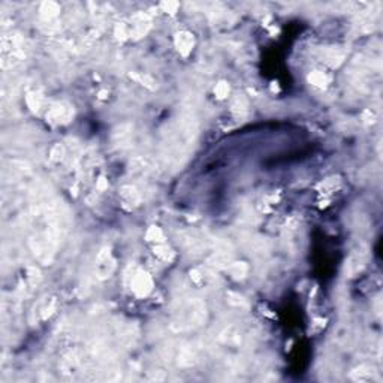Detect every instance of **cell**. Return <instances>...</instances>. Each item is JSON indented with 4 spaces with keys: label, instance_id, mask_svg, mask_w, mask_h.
<instances>
[{
    "label": "cell",
    "instance_id": "27",
    "mask_svg": "<svg viewBox=\"0 0 383 383\" xmlns=\"http://www.w3.org/2000/svg\"><path fill=\"white\" fill-rule=\"evenodd\" d=\"M220 340L225 345H237L239 343V332L234 327H229L220 334Z\"/></svg>",
    "mask_w": 383,
    "mask_h": 383
},
{
    "label": "cell",
    "instance_id": "32",
    "mask_svg": "<svg viewBox=\"0 0 383 383\" xmlns=\"http://www.w3.org/2000/svg\"><path fill=\"white\" fill-rule=\"evenodd\" d=\"M228 296H229V304L237 306V307H243V306H246V299H244L241 295H238V293H234V292H229L228 293Z\"/></svg>",
    "mask_w": 383,
    "mask_h": 383
},
{
    "label": "cell",
    "instance_id": "11",
    "mask_svg": "<svg viewBox=\"0 0 383 383\" xmlns=\"http://www.w3.org/2000/svg\"><path fill=\"white\" fill-rule=\"evenodd\" d=\"M365 262H367V253L365 252H355L349 256V259L345 264V273L347 277H353L364 270Z\"/></svg>",
    "mask_w": 383,
    "mask_h": 383
},
{
    "label": "cell",
    "instance_id": "24",
    "mask_svg": "<svg viewBox=\"0 0 383 383\" xmlns=\"http://www.w3.org/2000/svg\"><path fill=\"white\" fill-rule=\"evenodd\" d=\"M340 186H341L340 177H331V178H327L319 184V190L325 195H329V193L337 192L340 189Z\"/></svg>",
    "mask_w": 383,
    "mask_h": 383
},
{
    "label": "cell",
    "instance_id": "19",
    "mask_svg": "<svg viewBox=\"0 0 383 383\" xmlns=\"http://www.w3.org/2000/svg\"><path fill=\"white\" fill-rule=\"evenodd\" d=\"M231 111H232V114L235 117H239V118L244 117L249 112V100H247V97L243 96V94H237L232 99V102H231Z\"/></svg>",
    "mask_w": 383,
    "mask_h": 383
},
{
    "label": "cell",
    "instance_id": "21",
    "mask_svg": "<svg viewBox=\"0 0 383 383\" xmlns=\"http://www.w3.org/2000/svg\"><path fill=\"white\" fill-rule=\"evenodd\" d=\"M26 104L33 114H37L44 107V96L39 91H29L26 94Z\"/></svg>",
    "mask_w": 383,
    "mask_h": 383
},
{
    "label": "cell",
    "instance_id": "6",
    "mask_svg": "<svg viewBox=\"0 0 383 383\" xmlns=\"http://www.w3.org/2000/svg\"><path fill=\"white\" fill-rule=\"evenodd\" d=\"M180 243H182L183 249L189 253V255L198 256L201 255L205 249V239L193 232V231H187V232H183L180 235Z\"/></svg>",
    "mask_w": 383,
    "mask_h": 383
},
{
    "label": "cell",
    "instance_id": "15",
    "mask_svg": "<svg viewBox=\"0 0 383 383\" xmlns=\"http://www.w3.org/2000/svg\"><path fill=\"white\" fill-rule=\"evenodd\" d=\"M136 338H138V329L135 325H126L118 331V341L122 343V346H133Z\"/></svg>",
    "mask_w": 383,
    "mask_h": 383
},
{
    "label": "cell",
    "instance_id": "9",
    "mask_svg": "<svg viewBox=\"0 0 383 383\" xmlns=\"http://www.w3.org/2000/svg\"><path fill=\"white\" fill-rule=\"evenodd\" d=\"M153 171H154V165H153V162L150 159H147L144 156L133 157L130 160V164H129V172L133 177L139 178V180L147 178L150 174H153Z\"/></svg>",
    "mask_w": 383,
    "mask_h": 383
},
{
    "label": "cell",
    "instance_id": "4",
    "mask_svg": "<svg viewBox=\"0 0 383 383\" xmlns=\"http://www.w3.org/2000/svg\"><path fill=\"white\" fill-rule=\"evenodd\" d=\"M115 270V259L111 253L110 247H104L96 257L94 262V275L97 280H107L110 278Z\"/></svg>",
    "mask_w": 383,
    "mask_h": 383
},
{
    "label": "cell",
    "instance_id": "34",
    "mask_svg": "<svg viewBox=\"0 0 383 383\" xmlns=\"http://www.w3.org/2000/svg\"><path fill=\"white\" fill-rule=\"evenodd\" d=\"M160 6H162V9H164L165 12H168V14H175L177 9L180 8V5L177 2H164Z\"/></svg>",
    "mask_w": 383,
    "mask_h": 383
},
{
    "label": "cell",
    "instance_id": "7",
    "mask_svg": "<svg viewBox=\"0 0 383 383\" xmlns=\"http://www.w3.org/2000/svg\"><path fill=\"white\" fill-rule=\"evenodd\" d=\"M129 27H130V37L141 39L151 29V17L147 12H138L132 17Z\"/></svg>",
    "mask_w": 383,
    "mask_h": 383
},
{
    "label": "cell",
    "instance_id": "13",
    "mask_svg": "<svg viewBox=\"0 0 383 383\" xmlns=\"http://www.w3.org/2000/svg\"><path fill=\"white\" fill-rule=\"evenodd\" d=\"M198 359L196 350L190 345H182L177 350V364L180 367H192Z\"/></svg>",
    "mask_w": 383,
    "mask_h": 383
},
{
    "label": "cell",
    "instance_id": "31",
    "mask_svg": "<svg viewBox=\"0 0 383 383\" xmlns=\"http://www.w3.org/2000/svg\"><path fill=\"white\" fill-rule=\"evenodd\" d=\"M55 310V299L54 298H50V301H47V304H45V307L41 310V314H42V319H48L51 314H53V311Z\"/></svg>",
    "mask_w": 383,
    "mask_h": 383
},
{
    "label": "cell",
    "instance_id": "28",
    "mask_svg": "<svg viewBox=\"0 0 383 383\" xmlns=\"http://www.w3.org/2000/svg\"><path fill=\"white\" fill-rule=\"evenodd\" d=\"M130 78H133L135 81H138L141 86H144V87L150 89V90H154V89H156L154 79H153L150 75H147V73H130Z\"/></svg>",
    "mask_w": 383,
    "mask_h": 383
},
{
    "label": "cell",
    "instance_id": "17",
    "mask_svg": "<svg viewBox=\"0 0 383 383\" xmlns=\"http://www.w3.org/2000/svg\"><path fill=\"white\" fill-rule=\"evenodd\" d=\"M232 262V253L229 252H217L214 250V253L208 257V264L214 268H225Z\"/></svg>",
    "mask_w": 383,
    "mask_h": 383
},
{
    "label": "cell",
    "instance_id": "18",
    "mask_svg": "<svg viewBox=\"0 0 383 383\" xmlns=\"http://www.w3.org/2000/svg\"><path fill=\"white\" fill-rule=\"evenodd\" d=\"M226 271L234 280H243L246 278V275L249 274V265L246 262H239V260H232L228 267Z\"/></svg>",
    "mask_w": 383,
    "mask_h": 383
},
{
    "label": "cell",
    "instance_id": "2",
    "mask_svg": "<svg viewBox=\"0 0 383 383\" xmlns=\"http://www.w3.org/2000/svg\"><path fill=\"white\" fill-rule=\"evenodd\" d=\"M45 117L53 126L68 125L73 118V107L68 102H53L45 112Z\"/></svg>",
    "mask_w": 383,
    "mask_h": 383
},
{
    "label": "cell",
    "instance_id": "14",
    "mask_svg": "<svg viewBox=\"0 0 383 383\" xmlns=\"http://www.w3.org/2000/svg\"><path fill=\"white\" fill-rule=\"evenodd\" d=\"M60 14V5L55 3V2H44L41 3V8H39V15L44 23H50V21H55L57 17Z\"/></svg>",
    "mask_w": 383,
    "mask_h": 383
},
{
    "label": "cell",
    "instance_id": "30",
    "mask_svg": "<svg viewBox=\"0 0 383 383\" xmlns=\"http://www.w3.org/2000/svg\"><path fill=\"white\" fill-rule=\"evenodd\" d=\"M229 91H231V87H229V84H228L226 81H220L219 84L214 87V93H216V96H217L219 99L228 97Z\"/></svg>",
    "mask_w": 383,
    "mask_h": 383
},
{
    "label": "cell",
    "instance_id": "16",
    "mask_svg": "<svg viewBox=\"0 0 383 383\" xmlns=\"http://www.w3.org/2000/svg\"><path fill=\"white\" fill-rule=\"evenodd\" d=\"M374 374H376V371H374L373 367H370V365H359V367H356L352 371L350 377L355 382H370V380H373Z\"/></svg>",
    "mask_w": 383,
    "mask_h": 383
},
{
    "label": "cell",
    "instance_id": "5",
    "mask_svg": "<svg viewBox=\"0 0 383 383\" xmlns=\"http://www.w3.org/2000/svg\"><path fill=\"white\" fill-rule=\"evenodd\" d=\"M133 141V125L132 123H122L112 129L111 133V146L118 151L128 150Z\"/></svg>",
    "mask_w": 383,
    "mask_h": 383
},
{
    "label": "cell",
    "instance_id": "12",
    "mask_svg": "<svg viewBox=\"0 0 383 383\" xmlns=\"http://www.w3.org/2000/svg\"><path fill=\"white\" fill-rule=\"evenodd\" d=\"M174 44H175V48L177 51L180 53L184 57L192 53L193 47H195V37L190 32H186V30H182L178 32L175 37H174Z\"/></svg>",
    "mask_w": 383,
    "mask_h": 383
},
{
    "label": "cell",
    "instance_id": "33",
    "mask_svg": "<svg viewBox=\"0 0 383 383\" xmlns=\"http://www.w3.org/2000/svg\"><path fill=\"white\" fill-rule=\"evenodd\" d=\"M27 278H29V281H30V285H36L39 283V280H41V273H39V270L35 268V267H30L29 268V273H27Z\"/></svg>",
    "mask_w": 383,
    "mask_h": 383
},
{
    "label": "cell",
    "instance_id": "23",
    "mask_svg": "<svg viewBox=\"0 0 383 383\" xmlns=\"http://www.w3.org/2000/svg\"><path fill=\"white\" fill-rule=\"evenodd\" d=\"M307 79H309L310 84H313L314 87H319V89L327 87L329 84V81H331L328 73L322 72V71H313V72L309 73Z\"/></svg>",
    "mask_w": 383,
    "mask_h": 383
},
{
    "label": "cell",
    "instance_id": "25",
    "mask_svg": "<svg viewBox=\"0 0 383 383\" xmlns=\"http://www.w3.org/2000/svg\"><path fill=\"white\" fill-rule=\"evenodd\" d=\"M66 159V147L57 143L50 151V162L53 165H62Z\"/></svg>",
    "mask_w": 383,
    "mask_h": 383
},
{
    "label": "cell",
    "instance_id": "35",
    "mask_svg": "<svg viewBox=\"0 0 383 383\" xmlns=\"http://www.w3.org/2000/svg\"><path fill=\"white\" fill-rule=\"evenodd\" d=\"M362 120H364L365 125H373L376 122V114L371 110H365L362 114Z\"/></svg>",
    "mask_w": 383,
    "mask_h": 383
},
{
    "label": "cell",
    "instance_id": "22",
    "mask_svg": "<svg viewBox=\"0 0 383 383\" xmlns=\"http://www.w3.org/2000/svg\"><path fill=\"white\" fill-rule=\"evenodd\" d=\"M153 253L157 256L160 260L164 262H172L174 257H175V252L172 250V247H169L166 243H162V244H156L154 249H153Z\"/></svg>",
    "mask_w": 383,
    "mask_h": 383
},
{
    "label": "cell",
    "instance_id": "3",
    "mask_svg": "<svg viewBox=\"0 0 383 383\" xmlns=\"http://www.w3.org/2000/svg\"><path fill=\"white\" fill-rule=\"evenodd\" d=\"M153 278L144 270H136L129 275V288L138 298H146L153 291Z\"/></svg>",
    "mask_w": 383,
    "mask_h": 383
},
{
    "label": "cell",
    "instance_id": "10",
    "mask_svg": "<svg viewBox=\"0 0 383 383\" xmlns=\"http://www.w3.org/2000/svg\"><path fill=\"white\" fill-rule=\"evenodd\" d=\"M120 199H122V204H123L125 208L132 210V208H135V207L139 205V202H141V193H139V190L135 186L125 184L120 189Z\"/></svg>",
    "mask_w": 383,
    "mask_h": 383
},
{
    "label": "cell",
    "instance_id": "36",
    "mask_svg": "<svg viewBox=\"0 0 383 383\" xmlns=\"http://www.w3.org/2000/svg\"><path fill=\"white\" fill-rule=\"evenodd\" d=\"M96 187H97V190H105L107 187H108V184H107V180H105V177H100L97 183H96Z\"/></svg>",
    "mask_w": 383,
    "mask_h": 383
},
{
    "label": "cell",
    "instance_id": "20",
    "mask_svg": "<svg viewBox=\"0 0 383 383\" xmlns=\"http://www.w3.org/2000/svg\"><path fill=\"white\" fill-rule=\"evenodd\" d=\"M79 368V356L76 352H71L69 355H66L63 358L62 362V370L65 374H75Z\"/></svg>",
    "mask_w": 383,
    "mask_h": 383
},
{
    "label": "cell",
    "instance_id": "8",
    "mask_svg": "<svg viewBox=\"0 0 383 383\" xmlns=\"http://www.w3.org/2000/svg\"><path fill=\"white\" fill-rule=\"evenodd\" d=\"M319 55L324 63H327L329 68L335 69L340 68L347 57V51L341 47H325L319 51Z\"/></svg>",
    "mask_w": 383,
    "mask_h": 383
},
{
    "label": "cell",
    "instance_id": "29",
    "mask_svg": "<svg viewBox=\"0 0 383 383\" xmlns=\"http://www.w3.org/2000/svg\"><path fill=\"white\" fill-rule=\"evenodd\" d=\"M114 36L118 41H126L130 37V27L126 23H117L114 27Z\"/></svg>",
    "mask_w": 383,
    "mask_h": 383
},
{
    "label": "cell",
    "instance_id": "26",
    "mask_svg": "<svg viewBox=\"0 0 383 383\" xmlns=\"http://www.w3.org/2000/svg\"><path fill=\"white\" fill-rule=\"evenodd\" d=\"M146 238L148 243H153V244H162V243H165L164 231L159 226H150L148 231L146 232Z\"/></svg>",
    "mask_w": 383,
    "mask_h": 383
},
{
    "label": "cell",
    "instance_id": "1",
    "mask_svg": "<svg viewBox=\"0 0 383 383\" xmlns=\"http://www.w3.org/2000/svg\"><path fill=\"white\" fill-rule=\"evenodd\" d=\"M207 316H208L207 304L201 298H192L180 307L171 327L174 331H180V332L189 331V329H196L205 324Z\"/></svg>",
    "mask_w": 383,
    "mask_h": 383
}]
</instances>
